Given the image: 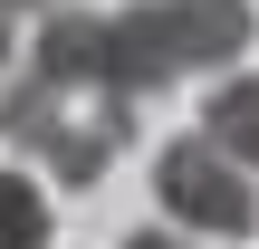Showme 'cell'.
I'll use <instances>...</instances> for the list:
<instances>
[{
	"label": "cell",
	"mask_w": 259,
	"mask_h": 249,
	"mask_svg": "<svg viewBox=\"0 0 259 249\" xmlns=\"http://www.w3.org/2000/svg\"><path fill=\"white\" fill-rule=\"evenodd\" d=\"M250 48V0H135L106 19V96L144 106L173 77L231 67Z\"/></svg>",
	"instance_id": "cell-1"
},
{
	"label": "cell",
	"mask_w": 259,
	"mask_h": 249,
	"mask_svg": "<svg viewBox=\"0 0 259 249\" xmlns=\"http://www.w3.org/2000/svg\"><path fill=\"white\" fill-rule=\"evenodd\" d=\"M0 144L29 154V163H48L58 182H96L135 144V106L125 96H77V86H58V77L29 67V77L0 86Z\"/></svg>",
	"instance_id": "cell-2"
},
{
	"label": "cell",
	"mask_w": 259,
	"mask_h": 249,
	"mask_svg": "<svg viewBox=\"0 0 259 249\" xmlns=\"http://www.w3.org/2000/svg\"><path fill=\"white\" fill-rule=\"evenodd\" d=\"M154 192H163L173 230H202V240H250V230H259V173H240V163H231L211 134L163 144Z\"/></svg>",
	"instance_id": "cell-3"
},
{
	"label": "cell",
	"mask_w": 259,
	"mask_h": 249,
	"mask_svg": "<svg viewBox=\"0 0 259 249\" xmlns=\"http://www.w3.org/2000/svg\"><path fill=\"white\" fill-rule=\"evenodd\" d=\"M202 134L240 163V173H259V77H231V86H211V106H202Z\"/></svg>",
	"instance_id": "cell-4"
},
{
	"label": "cell",
	"mask_w": 259,
	"mask_h": 249,
	"mask_svg": "<svg viewBox=\"0 0 259 249\" xmlns=\"http://www.w3.org/2000/svg\"><path fill=\"white\" fill-rule=\"evenodd\" d=\"M0 249H48V202L19 173H0Z\"/></svg>",
	"instance_id": "cell-5"
},
{
	"label": "cell",
	"mask_w": 259,
	"mask_h": 249,
	"mask_svg": "<svg viewBox=\"0 0 259 249\" xmlns=\"http://www.w3.org/2000/svg\"><path fill=\"white\" fill-rule=\"evenodd\" d=\"M125 249H192V230H135Z\"/></svg>",
	"instance_id": "cell-6"
},
{
	"label": "cell",
	"mask_w": 259,
	"mask_h": 249,
	"mask_svg": "<svg viewBox=\"0 0 259 249\" xmlns=\"http://www.w3.org/2000/svg\"><path fill=\"white\" fill-rule=\"evenodd\" d=\"M0 10H10V19H19V10H58V0H0Z\"/></svg>",
	"instance_id": "cell-7"
},
{
	"label": "cell",
	"mask_w": 259,
	"mask_h": 249,
	"mask_svg": "<svg viewBox=\"0 0 259 249\" xmlns=\"http://www.w3.org/2000/svg\"><path fill=\"white\" fill-rule=\"evenodd\" d=\"M0 67H10V10H0Z\"/></svg>",
	"instance_id": "cell-8"
}]
</instances>
